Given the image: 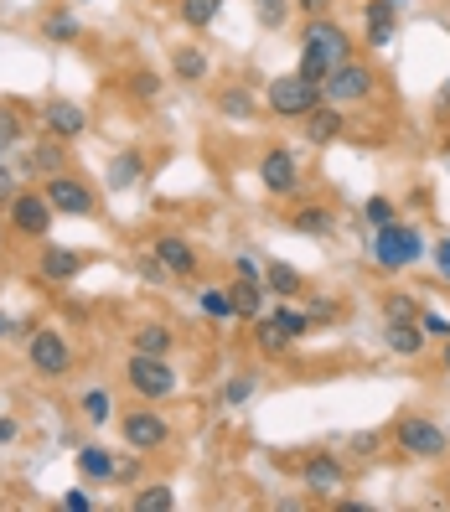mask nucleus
I'll return each mask as SVG.
<instances>
[{
	"instance_id": "8",
	"label": "nucleus",
	"mask_w": 450,
	"mask_h": 512,
	"mask_svg": "<svg viewBox=\"0 0 450 512\" xmlns=\"http://www.w3.org/2000/svg\"><path fill=\"white\" fill-rule=\"evenodd\" d=\"M300 182H306V166H300V156L290 145H264V156H259V187L269 197H300Z\"/></svg>"
},
{
	"instance_id": "57",
	"label": "nucleus",
	"mask_w": 450,
	"mask_h": 512,
	"mask_svg": "<svg viewBox=\"0 0 450 512\" xmlns=\"http://www.w3.org/2000/svg\"><path fill=\"white\" fill-rule=\"evenodd\" d=\"M445 492H450V481H445Z\"/></svg>"
},
{
	"instance_id": "25",
	"label": "nucleus",
	"mask_w": 450,
	"mask_h": 512,
	"mask_svg": "<svg viewBox=\"0 0 450 512\" xmlns=\"http://www.w3.org/2000/svg\"><path fill=\"white\" fill-rule=\"evenodd\" d=\"M114 450L109 445H94V440H88V445H78V476L83 481H114Z\"/></svg>"
},
{
	"instance_id": "13",
	"label": "nucleus",
	"mask_w": 450,
	"mask_h": 512,
	"mask_svg": "<svg viewBox=\"0 0 450 512\" xmlns=\"http://www.w3.org/2000/svg\"><path fill=\"white\" fill-rule=\"evenodd\" d=\"M300 481H306L311 497L337 502V492H347V466L332 456V450H316V456H306V466H300Z\"/></svg>"
},
{
	"instance_id": "46",
	"label": "nucleus",
	"mask_w": 450,
	"mask_h": 512,
	"mask_svg": "<svg viewBox=\"0 0 450 512\" xmlns=\"http://www.w3.org/2000/svg\"><path fill=\"white\" fill-rule=\"evenodd\" d=\"M233 275H238V280H264V264L249 259V254H238V259H233Z\"/></svg>"
},
{
	"instance_id": "16",
	"label": "nucleus",
	"mask_w": 450,
	"mask_h": 512,
	"mask_svg": "<svg viewBox=\"0 0 450 512\" xmlns=\"http://www.w3.org/2000/svg\"><path fill=\"white\" fill-rule=\"evenodd\" d=\"M347 125H352V119H347V109L342 104H316L306 119H300V135H306V145H316V150H326V145H337L342 135H347Z\"/></svg>"
},
{
	"instance_id": "54",
	"label": "nucleus",
	"mask_w": 450,
	"mask_h": 512,
	"mask_svg": "<svg viewBox=\"0 0 450 512\" xmlns=\"http://www.w3.org/2000/svg\"><path fill=\"white\" fill-rule=\"evenodd\" d=\"M6 331H11V326H6V316H0V337H6Z\"/></svg>"
},
{
	"instance_id": "53",
	"label": "nucleus",
	"mask_w": 450,
	"mask_h": 512,
	"mask_svg": "<svg viewBox=\"0 0 450 512\" xmlns=\"http://www.w3.org/2000/svg\"><path fill=\"white\" fill-rule=\"evenodd\" d=\"M6 233H11V228H6V223H0V249H6Z\"/></svg>"
},
{
	"instance_id": "26",
	"label": "nucleus",
	"mask_w": 450,
	"mask_h": 512,
	"mask_svg": "<svg viewBox=\"0 0 450 512\" xmlns=\"http://www.w3.org/2000/svg\"><path fill=\"white\" fill-rule=\"evenodd\" d=\"M140 176H145V156H140L135 145H130V150H114V156H109V187H114V192H130Z\"/></svg>"
},
{
	"instance_id": "19",
	"label": "nucleus",
	"mask_w": 450,
	"mask_h": 512,
	"mask_svg": "<svg viewBox=\"0 0 450 512\" xmlns=\"http://www.w3.org/2000/svg\"><path fill=\"white\" fill-rule=\"evenodd\" d=\"M285 223L295 233H306V238H332L337 233V207L332 202H295Z\"/></svg>"
},
{
	"instance_id": "24",
	"label": "nucleus",
	"mask_w": 450,
	"mask_h": 512,
	"mask_svg": "<svg viewBox=\"0 0 450 512\" xmlns=\"http://www.w3.org/2000/svg\"><path fill=\"white\" fill-rule=\"evenodd\" d=\"M383 347L394 357H419L425 352V326L419 321H388L383 326Z\"/></svg>"
},
{
	"instance_id": "31",
	"label": "nucleus",
	"mask_w": 450,
	"mask_h": 512,
	"mask_svg": "<svg viewBox=\"0 0 450 512\" xmlns=\"http://www.w3.org/2000/svg\"><path fill=\"white\" fill-rule=\"evenodd\" d=\"M176 507V492L166 487V481H145V487H135L130 497V512H171Z\"/></svg>"
},
{
	"instance_id": "29",
	"label": "nucleus",
	"mask_w": 450,
	"mask_h": 512,
	"mask_svg": "<svg viewBox=\"0 0 450 512\" xmlns=\"http://www.w3.org/2000/svg\"><path fill=\"white\" fill-rule=\"evenodd\" d=\"M78 414H83V425H88V430L114 425V394H109V388H88V394L78 399Z\"/></svg>"
},
{
	"instance_id": "40",
	"label": "nucleus",
	"mask_w": 450,
	"mask_h": 512,
	"mask_svg": "<svg viewBox=\"0 0 450 512\" xmlns=\"http://www.w3.org/2000/svg\"><path fill=\"white\" fill-rule=\"evenodd\" d=\"M306 78H316V83H326V73H332V57L326 52H316V47H300V63H295Z\"/></svg>"
},
{
	"instance_id": "51",
	"label": "nucleus",
	"mask_w": 450,
	"mask_h": 512,
	"mask_svg": "<svg viewBox=\"0 0 450 512\" xmlns=\"http://www.w3.org/2000/svg\"><path fill=\"white\" fill-rule=\"evenodd\" d=\"M21 435V425H16V419H0V445H11Z\"/></svg>"
},
{
	"instance_id": "50",
	"label": "nucleus",
	"mask_w": 450,
	"mask_h": 512,
	"mask_svg": "<svg viewBox=\"0 0 450 512\" xmlns=\"http://www.w3.org/2000/svg\"><path fill=\"white\" fill-rule=\"evenodd\" d=\"M352 450H357V456H373V450H378V435H357Z\"/></svg>"
},
{
	"instance_id": "12",
	"label": "nucleus",
	"mask_w": 450,
	"mask_h": 512,
	"mask_svg": "<svg viewBox=\"0 0 450 512\" xmlns=\"http://www.w3.org/2000/svg\"><path fill=\"white\" fill-rule=\"evenodd\" d=\"M21 176H32V182H47L57 171H73V156H68V140H52V135H37L21 145V161H16Z\"/></svg>"
},
{
	"instance_id": "48",
	"label": "nucleus",
	"mask_w": 450,
	"mask_h": 512,
	"mask_svg": "<svg viewBox=\"0 0 450 512\" xmlns=\"http://www.w3.org/2000/svg\"><path fill=\"white\" fill-rule=\"evenodd\" d=\"M435 269H440V280L450 285V233H445L440 244H435Z\"/></svg>"
},
{
	"instance_id": "35",
	"label": "nucleus",
	"mask_w": 450,
	"mask_h": 512,
	"mask_svg": "<svg viewBox=\"0 0 450 512\" xmlns=\"http://www.w3.org/2000/svg\"><path fill=\"white\" fill-rule=\"evenodd\" d=\"M125 88H130L135 104H156V99H161V73H156V68H135V73L125 78Z\"/></svg>"
},
{
	"instance_id": "39",
	"label": "nucleus",
	"mask_w": 450,
	"mask_h": 512,
	"mask_svg": "<svg viewBox=\"0 0 450 512\" xmlns=\"http://www.w3.org/2000/svg\"><path fill=\"white\" fill-rule=\"evenodd\" d=\"M394 218H399L394 197H368V202H363V223H368V228H383V223H394Z\"/></svg>"
},
{
	"instance_id": "52",
	"label": "nucleus",
	"mask_w": 450,
	"mask_h": 512,
	"mask_svg": "<svg viewBox=\"0 0 450 512\" xmlns=\"http://www.w3.org/2000/svg\"><path fill=\"white\" fill-rule=\"evenodd\" d=\"M440 368H445V373H450V337H445V342H440Z\"/></svg>"
},
{
	"instance_id": "15",
	"label": "nucleus",
	"mask_w": 450,
	"mask_h": 512,
	"mask_svg": "<svg viewBox=\"0 0 450 512\" xmlns=\"http://www.w3.org/2000/svg\"><path fill=\"white\" fill-rule=\"evenodd\" d=\"M399 16H404V0H363V42L383 52L399 37Z\"/></svg>"
},
{
	"instance_id": "18",
	"label": "nucleus",
	"mask_w": 450,
	"mask_h": 512,
	"mask_svg": "<svg viewBox=\"0 0 450 512\" xmlns=\"http://www.w3.org/2000/svg\"><path fill=\"white\" fill-rule=\"evenodd\" d=\"M150 254H156L166 264V275H176V280H192L197 275V249L187 244L182 233H156V238H150Z\"/></svg>"
},
{
	"instance_id": "41",
	"label": "nucleus",
	"mask_w": 450,
	"mask_h": 512,
	"mask_svg": "<svg viewBox=\"0 0 450 512\" xmlns=\"http://www.w3.org/2000/svg\"><path fill=\"white\" fill-rule=\"evenodd\" d=\"M197 300H202V311L213 316V321H233V295L228 290H202Z\"/></svg>"
},
{
	"instance_id": "32",
	"label": "nucleus",
	"mask_w": 450,
	"mask_h": 512,
	"mask_svg": "<svg viewBox=\"0 0 450 512\" xmlns=\"http://www.w3.org/2000/svg\"><path fill=\"white\" fill-rule=\"evenodd\" d=\"M264 316H269V321H275V326L285 331V337H290V342H300V337H311V331H316V326H311V316H306V311H300V306H285V300H280V306H275V311H264Z\"/></svg>"
},
{
	"instance_id": "1",
	"label": "nucleus",
	"mask_w": 450,
	"mask_h": 512,
	"mask_svg": "<svg viewBox=\"0 0 450 512\" xmlns=\"http://www.w3.org/2000/svg\"><path fill=\"white\" fill-rule=\"evenodd\" d=\"M368 254H373V264H378V269H388V275H399V269H409V264L425 259V233H419L414 223H404V218H394V223L373 228V238H368Z\"/></svg>"
},
{
	"instance_id": "27",
	"label": "nucleus",
	"mask_w": 450,
	"mask_h": 512,
	"mask_svg": "<svg viewBox=\"0 0 450 512\" xmlns=\"http://www.w3.org/2000/svg\"><path fill=\"white\" fill-rule=\"evenodd\" d=\"M228 295H233V316L244 321H259L264 316V280H228Z\"/></svg>"
},
{
	"instance_id": "42",
	"label": "nucleus",
	"mask_w": 450,
	"mask_h": 512,
	"mask_svg": "<svg viewBox=\"0 0 450 512\" xmlns=\"http://www.w3.org/2000/svg\"><path fill=\"white\" fill-rule=\"evenodd\" d=\"M140 461L145 450H130L125 461H114V487H140Z\"/></svg>"
},
{
	"instance_id": "43",
	"label": "nucleus",
	"mask_w": 450,
	"mask_h": 512,
	"mask_svg": "<svg viewBox=\"0 0 450 512\" xmlns=\"http://www.w3.org/2000/svg\"><path fill=\"white\" fill-rule=\"evenodd\" d=\"M306 316H311V326L321 331V326H332V321H337L342 311L332 306V300H311V306H306Z\"/></svg>"
},
{
	"instance_id": "4",
	"label": "nucleus",
	"mask_w": 450,
	"mask_h": 512,
	"mask_svg": "<svg viewBox=\"0 0 450 512\" xmlns=\"http://www.w3.org/2000/svg\"><path fill=\"white\" fill-rule=\"evenodd\" d=\"M394 445L404 450L409 461H440V456H450V435L435 425L430 414H399L394 419Z\"/></svg>"
},
{
	"instance_id": "30",
	"label": "nucleus",
	"mask_w": 450,
	"mask_h": 512,
	"mask_svg": "<svg viewBox=\"0 0 450 512\" xmlns=\"http://www.w3.org/2000/svg\"><path fill=\"white\" fill-rule=\"evenodd\" d=\"M223 6L228 0H176V16H182L187 32H207V26L223 16Z\"/></svg>"
},
{
	"instance_id": "20",
	"label": "nucleus",
	"mask_w": 450,
	"mask_h": 512,
	"mask_svg": "<svg viewBox=\"0 0 450 512\" xmlns=\"http://www.w3.org/2000/svg\"><path fill=\"white\" fill-rule=\"evenodd\" d=\"M171 78L187 83V88H197L202 78H213V57H207V47H202V42L171 47Z\"/></svg>"
},
{
	"instance_id": "23",
	"label": "nucleus",
	"mask_w": 450,
	"mask_h": 512,
	"mask_svg": "<svg viewBox=\"0 0 450 512\" xmlns=\"http://www.w3.org/2000/svg\"><path fill=\"white\" fill-rule=\"evenodd\" d=\"M130 352H156V357H171L176 352V331L166 321H140L130 331Z\"/></svg>"
},
{
	"instance_id": "3",
	"label": "nucleus",
	"mask_w": 450,
	"mask_h": 512,
	"mask_svg": "<svg viewBox=\"0 0 450 512\" xmlns=\"http://www.w3.org/2000/svg\"><path fill=\"white\" fill-rule=\"evenodd\" d=\"M326 94H321V83L316 78H306V73H280V78H269V88H264V109L275 114V119H306L316 104H321Z\"/></svg>"
},
{
	"instance_id": "34",
	"label": "nucleus",
	"mask_w": 450,
	"mask_h": 512,
	"mask_svg": "<svg viewBox=\"0 0 450 512\" xmlns=\"http://www.w3.org/2000/svg\"><path fill=\"white\" fill-rule=\"evenodd\" d=\"M419 316H425L419 295H409V290H388L383 295V321H419Z\"/></svg>"
},
{
	"instance_id": "37",
	"label": "nucleus",
	"mask_w": 450,
	"mask_h": 512,
	"mask_svg": "<svg viewBox=\"0 0 450 512\" xmlns=\"http://www.w3.org/2000/svg\"><path fill=\"white\" fill-rule=\"evenodd\" d=\"M254 388H259L254 373H233V378L223 383V409H244V404L254 399Z\"/></svg>"
},
{
	"instance_id": "21",
	"label": "nucleus",
	"mask_w": 450,
	"mask_h": 512,
	"mask_svg": "<svg viewBox=\"0 0 450 512\" xmlns=\"http://www.w3.org/2000/svg\"><path fill=\"white\" fill-rule=\"evenodd\" d=\"M37 37L52 42V47H78V42H83V21H78L68 6H52V11L37 21Z\"/></svg>"
},
{
	"instance_id": "7",
	"label": "nucleus",
	"mask_w": 450,
	"mask_h": 512,
	"mask_svg": "<svg viewBox=\"0 0 450 512\" xmlns=\"http://www.w3.org/2000/svg\"><path fill=\"white\" fill-rule=\"evenodd\" d=\"M26 363H32L37 378L57 383V378L73 373V347H68V337L57 326H37L32 337H26Z\"/></svg>"
},
{
	"instance_id": "6",
	"label": "nucleus",
	"mask_w": 450,
	"mask_h": 512,
	"mask_svg": "<svg viewBox=\"0 0 450 512\" xmlns=\"http://www.w3.org/2000/svg\"><path fill=\"white\" fill-rule=\"evenodd\" d=\"M52 223H57V207L47 202L42 187H21V192L6 202V228L21 233V238H32V244H42V238L52 233Z\"/></svg>"
},
{
	"instance_id": "11",
	"label": "nucleus",
	"mask_w": 450,
	"mask_h": 512,
	"mask_svg": "<svg viewBox=\"0 0 450 512\" xmlns=\"http://www.w3.org/2000/svg\"><path fill=\"white\" fill-rule=\"evenodd\" d=\"M88 109L78 104V99H63V94H52V99H42V109H37V130L42 135H52V140H83L88 135Z\"/></svg>"
},
{
	"instance_id": "55",
	"label": "nucleus",
	"mask_w": 450,
	"mask_h": 512,
	"mask_svg": "<svg viewBox=\"0 0 450 512\" xmlns=\"http://www.w3.org/2000/svg\"><path fill=\"white\" fill-rule=\"evenodd\" d=\"M440 99H445V104H450V83H445V94H440Z\"/></svg>"
},
{
	"instance_id": "36",
	"label": "nucleus",
	"mask_w": 450,
	"mask_h": 512,
	"mask_svg": "<svg viewBox=\"0 0 450 512\" xmlns=\"http://www.w3.org/2000/svg\"><path fill=\"white\" fill-rule=\"evenodd\" d=\"M290 16H295V0H254V21L264 32H280Z\"/></svg>"
},
{
	"instance_id": "17",
	"label": "nucleus",
	"mask_w": 450,
	"mask_h": 512,
	"mask_svg": "<svg viewBox=\"0 0 450 512\" xmlns=\"http://www.w3.org/2000/svg\"><path fill=\"white\" fill-rule=\"evenodd\" d=\"M83 275V254L68 244H47L42 238V254H37V280L42 285H73Z\"/></svg>"
},
{
	"instance_id": "9",
	"label": "nucleus",
	"mask_w": 450,
	"mask_h": 512,
	"mask_svg": "<svg viewBox=\"0 0 450 512\" xmlns=\"http://www.w3.org/2000/svg\"><path fill=\"white\" fill-rule=\"evenodd\" d=\"M42 192H47V202L57 207V218H99V192H94V182H83V176H73V171L47 176Z\"/></svg>"
},
{
	"instance_id": "47",
	"label": "nucleus",
	"mask_w": 450,
	"mask_h": 512,
	"mask_svg": "<svg viewBox=\"0 0 450 512\" xmlns=\"http://www.w3.org/2000/svg\"><path fill=\"white\" fill-rule=\"evenodd\" d=\"M295 16H332V0H295Z\"/></svg>"
},
{
	"instance_id": "45",
	"label": "nucleus",
	"mask_w": 450,
	"mask_h": 512,
	"mask_svg": "<svg viewBox=\"0 0 450 512\" xmlns=\"http://www.w3.org/2000/svg\"><path fill=\"white\" fill-rule=\"evenodd\" d=\"M16 192H21V171H11L6 161H0V207H6Z\"/></svg>"
},
{
	"instance_id": "22",
	"label": "nucleus",
	"mask_w": 450,
	"mask_h": 512,
	"mask_svg": "<svg viewBox=\"0 0 450 512\" xmlns=\"http://www.w3.org/2000/svg\"><path fill=\"white\" fill-rule=\"evenodd\" d=\"M218 114L228 119V125H249V119L259 114L254 88H249V83H228V88H218Z\"/></svg>"
},
{
	"instance_id": "28",
	"label": "nucleus",
	"mask_w": 450,
	"mask_h": 512,
	"mask_svg": "<svg viewBox=\"0 0 450 512\" xmlns=\"http://www.w3.org/2000/svg\"><path fill=\"white\" fill-rule=\"evenodd\" d=\"M264 290H269V295H280V300H295L300 290H306V280H300V269H295V264L269 259V264H264Z\"/></svg>"
},
{
	"instance_id": "10",
	"label": "nucleus",
	"mask_w": 450,
	"mask_h": 512,
	"mask_svg": "<svg viewBox=\"0 0 450 512\" xmlns=\"http://www.w3.org/2000/svg\"><path fill=\"white\" fill-rule=\"evenodd\" d=\"M119 440H125L130 450L156 456V450L171 445V419L161 409H130V414H119Z\"/></svg>"
},
{
	"instance_id": "5",
	"label": "nucleus",
	"mask_w": 450,
	"mask_h": 512,
	"mask_svg": "<svg viewBox=\"0 0 450 512\" xmlns=\"http://www.w3.org/2000/svg\"><path fill=\"white\" fill-rule=\"evenodd\" d=\"M321 94H326V104H342V109L368 104L378 94V73H373V63H363V57H347V63H337L332 73H326Z\"/></svg>"
},
{
	"instance_id": "44",
	"label": "nucleus",
	"mask_w": 450,
	"mask_h": 512,
	"mask_svg": "<svg viewBox=\"0 0 450 512\" xmlns=\"http://www.w3.org/2000/svg\"><path fill=\"white\" fill-rule=\"evenodd\" d=\"M419 326H425V337H435V342L450 337V316H440V311H425V316H419Z\"/></svg>"
},
{
	"instance_id": "2",
	"label": "nucleus",
	"mask_w": 450,
	"mask_h": 512,
	"mask_svg": "<svg viewBox=\"0 0 450 512\" xmlns=\"http://www.w3.org/2000/svg\"><path fill=\"white\" fill-rule=\"evenodd\" d=\"M125 383H130V394L145 399V404H166L176 388H182L171 357H156V352H130L125 357Z\"/></svg>"
},
{
	"instance_id": "49",
	"label": "nucleus",
	"mask_w": 450,
	"mask_h": 512,
	"mask_svg": "<svg viewBox=\"0 0 450 512\" xmlns=\"http://www.w3.org/2000/svg\"><path fill=\"white\" fill-rule=\"evenodd\" d=\"M63 512H94V497H88V492H78V487H73V492L63 497Z\"/></svg>"
},
{
	"instance_id": "38",
	"label": "nucleus",
	"mask_w": 450,
	"mask_h": 512,
	"mask_svg": "<svg viewBox=\"0 0 450 512\" xmlns=\"http://www.w3.org/2000/svg\"><path fill=\"white\" fill-rule=\"evenodd\" d=\"M26 140V119H21V104H0V145H21Z\"/></svg>"
},
{
	"instance_id": "56",
	"label": "nucleus",
	"mask_w": 450,
	"mask_h": 512,
	"mask_svg": "<svg viewBox=\"0 0 450 512\" xmlns=\"http://www.w3.org/2000/svg\"><path fill=\"white\" fill-rule=\"evenodd\" d=\"M0 156H6V145H0Z\"/></svg>"
},
{
	"instance_id": "33",
	"label": "nucleus",
	"mask_w": 450,
	"mask_h": 512,
	"mask_svg": "<svg viewBox=\"0 0 450 512\" xmlns=\"http://www.w3.org/2000/svg\"><path fill=\"white\" fill-rule=\"evenodd\" d=\"M254 347H259L264 357H285L295 342H290V337H285V331H280L275 321H269V316H259V321H254Z\"/></svg>"
},
{
	"instance_id": "14",
	"label": "nucleus",
	"mask_w": 450,
	"mask_h": 512,
	"mask_svg": "<svg viewBox=\"0 0 450 512\" xmlns=\"http://www.w3.org/2000/svg\"><path fill=\"white\" fill-rule=\"evenodd\" d=\"M300 47L326 52V57H332V68L352 57V37H347V26H342V21H332V16H311L306 26H300Z\"/></svg>"
}]
</instances>
